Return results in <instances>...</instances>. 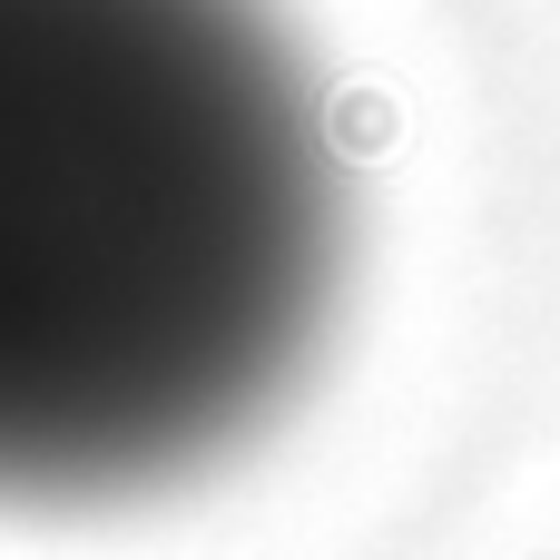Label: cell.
Segmentation results:
<instances>
[{"mask_svg": "<svg viewBox=\"0 0 560 560\" xmlns=\"http://www.w3.org/2000/svg\"><path fill=\"white\" fill-rule=\"evenodd\" d=\"M335 276V118L276 0H0V502L236 453Z\"/></svg>", "mask_w": 560, "mask_h": 560, "instance_id": "obj_1", "label": "cell"}]
</instances>
